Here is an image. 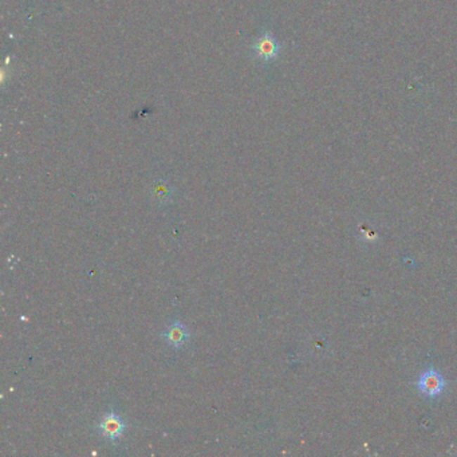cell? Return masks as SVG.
I'll return each instance as SVG.
<instances>
[{
    "label": "cell",
    "instance_id": "6da1fadb",
    "mask_svg": "<svg viewBox=\"0 0 457 457\" xmlns=\"http://www.w3.org/2000/svg\"><path fill=\"white\" fill-rule=\"evenodd\" d=\"M97 429L100 430L101 435L106 440L115 443L124 435V432L127 429V424L121 416L112 411L102 417L100 424L97 425Z\"/></svg>",
    "mask_w": 457,
    "mask_h": 457
},
{
    "label": "cell",
    "instance_id": "7a4b0ae2",
    "mask_svg": "<svg viewBox=\"0 0 457 457\" xmlns=\"http://www.w3.org/2000/svg\"><path fill=\"white\" fill-rule=\"evenodd\" d=\"M445 385V378L435 369L425 371L417 381V387L420 389V392L430 399L439 397L443 393Z\"/></svg>",
    "mask_w": 457,
    "mask_h": 457
},
{
    "label": "cell",
    "instance_id": "3957f363",
    "mask_svg": "<svg viewBox=\"0 0 457 457\" xmlns=\"http://www.w3.org/2000/svg\"><path fill=\"white\" fill-rule=\"evenodd\" d=\"M254 49L257 58L263 60H271L273 58L278 57L279 53V44L270 34H264L263 37H260Z\"/></svg>",
    "mask_w": 457,
    "mask_h": 457
},
{
    "label": "cell",
    "instance_id": "277c9868",
    "mask_svg": "<svg viewBox=\"0 0 457 457\" xmlns=\"http://www.w3.org/2000/svg\"><path fill=\"white\" fill-rule=\"evenodd\" d=\"M162 338L167 340V342L173 346L174 349H180L184 346L189 340V331L180 321H174L168 330L162 334Z\"/></svg>",
    "mask_w": 457,
    "mask_h": 457
},
{
    "label": "cell",
    "instance_id": "5b68a950",
    "mask_svg": "<svg viewBox=\"0 0 457 457\" xmlns=\"http://www.w3.org/2000/svg\"><path fill=\"white\" fill-rule=\"evenodd\" d=\"M156 195H157L158 199L161 201L168 200L169 196H171V189H169V188L160 186V188L156 189Z\"/></svg>",
    "mask_w": 457,
    "mask_h": 457
}]
</instances>
